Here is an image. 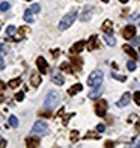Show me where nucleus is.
<instances>
[{"label": "nucleus", "mask_w": 140, "mask_h": 148, "mask_svg": "<svg viewBox=\"0 0 140 148\" xmlns=\"http://www.w3.org/2000/svg\"><path fill=\"white\" fill-rule=\"evenodd\" d=\"M136 130H137V133H140V123L136 124Z\"/></svg>", "instance_id": "42"}, {"label": "nucleus", "mask_w": 140, "mask_h": 148, "mask_svg": "<svg viewBox=\"0 0 140 148\" xmlns=\"http://www.w3.org/2000/svg\"><path fill=\"white\" fill-rule=\"evenodd\" d=\"M60 103V95H59V92H54V91H50L48 94H47V97L44 100V106L45 109H54V107Z\"/></svg>", "instance_id": "1"}, {"label": "nucleus", "mask_w": 140, "mask_h": 148, "mask_svg": "<svg viewBox=\"0 0 140 148\" xmlns=\"http://www.w3.org/2000/svg\"><path fill=\"white\" fill-rule=\"evenodd\" d=\"M71 60H72V64H74L75 70H80V68H82L83 62H82V59H80V58H75V56H72V58H71Z\"/></svg>", "instance_id": "23"}, {"label": "nucleus", "mask_w": 140, "mask_h": 148, "mask_svg": "<svg viewBox=\"0 0 140 148\" xmlns=\"http://www.w3.org/2000/svg\"><path fill=\"white\" fill-rule=\"evenodd\" d=\"M15 100L17 101H23L24 100V92H17L15 94Z\"/></svg>", "instance_id": "35"}, {"label": "nucleus", "mask_w": 140, "mask_h": 148, "mask_svg": "<svg viewBox=\"0 0 140 148\" xmlns=\"http://www.w3.org/2000/svg\"><path fill=\"white\" fill-rule=\"evenodd\" d=\"M99 95H101V88H92L90 92H89V98H98Z\"/></svg>", "instance_id": "19"}, {"label": "nucleus", "mask_w": 140, "mask_h": 148, "mask_svg": "<svg viewBox=\"0 0 140 148\" xmlns=\"http://www.w3.org/2000/svg\"><path fill=\"white\" fill-rule=\"evenodd\" d=\"M8 45H6L3 41H0V53H2V55H3V53H8Z\"/></svg>", "instance_id": "28"}, {"label": "nucleus", "mask_w": 140, "mask_h": 148, "mask_svg": "<svg viewBox=\"0 0 140 148\" xmlns=\"http://www.w3.org/2000/svg\"><path fill=\"white\" fill-rule=\"evenodd\" d=\"M130 100H131V95H130L128 92H125L124 95H122V98L116 103V106H118V107H125V106L130 104Z\"/></svg>", "instance_id": "10"}, {"label": "nucleus", "mask_w": 140, "mask_h": 148, "mask_svg": "<svg viewBox=\"0 0 140 148\" xmlns=\"http://www.w3.org/2000/svg\"><path fill=\"white\" fill-rule=\"evenodd\" d=\"M103 2H104V3H107V2H109V0H103Z\"/></svg>", "instance_id": "47"}, {"label": "nucleus", "mask_w": 140, "mask_h": 148, "mask_svg": "<svg viewBox=\"0 0 140 148\" xmlns=\"http://www.w3.org/2000/svg\"><path fill=\"white\" fill-rule=\"evenodd\" d=\"M30 83H32V86H39L41 85V76L39 74H36V73H33L32 76H30Z\"/></svg>", "instance_id": "13"}, {"label": "nucleus", "mask_w": 140, "mask_h": 148, "mask_svg": "<svg viewBox=\"0 0 140 148\" xmlns=\"http://www.w3.org/2000/svg\"><path fill=\"white\" fill-rule=\"evenodd\" d=\"M27 32H29V27H27V26H21V27L18 29V33H20V35H21V36H24V35H26V33H27Z\"/></svg>", "instance_id": "29"}, {"label": "nucleus", "mask_w": 140, "mask_h": 148, "mask_svg": "<svg viewBox=\"0 0 140 148\" xmlns=\"http://www.w3.org/2000/svg\"><path fill=\"white\" fill-rule=\"evenodd\" d=\"M126 68H128V71H134L136 70V62L134 60H128V62H126Z\"/></svg>", "instance_id": "27"}, {"label": "nucleus", "mask_w": 140, "mask_h": 148, "mask_svg": "<svg viewBox=\"0 0 140 148\" xmlns=\"http://www.w3.org/2000/svg\"><path fill=\"white\" fill-rule=\"evenodd\" d=\"M26 145L27 147H33V148H38L39 145V139H36V138H27L26 139Z\"/></svg>", "instance_id": "15"}, {"label": "nucleus", "mask_w": 140, "mask_h": 148, "mask_svg": "<svg viewBox=\"0 0 140 148\" xmlns=\"http://www.w3.org/2000/svg\"><path fill=\"white\" fill-rule=\"evenodd\" d=\"M139 49H140V45H139Z\"/></svg>", "instance_id": "49"}, {"label": "nucleus", "mask_w": 140, "mask_h": 148, "mask_svg": "<svg viewBox=\"0 0 140 148\" xmlns=\"http://www.w3.org/2000/svg\"><path fill=\"white\" fill-rule=\"evenodd\" d=\"M6 33H8V36H14L15 27H14V26H8V29H6Z\"/></svg>", "instance_id": "31"}, {"label": "nucleus", "mask_w": 140, "mask_h": 148, "mask_svg": "<svg viewBox=\"0 0 140 148\" xmlns=\"http://www.w3.org/2000/svg\"><path fill=\"white\" fill-rule=\"evenodd\" d=\"M104 41L107 42L109 45H116V38L111 35V33H107V32H104Z\"/></svg>", "instance_id": "14"}, {"label": "nucleus", "mask_w": 140, "mask_h": 148, "mask_svg": "<svg viewBox=\"0 0 140 148\" xmlns=\"http://www.w3.org/2000/svg\"><path fill=\"white\" fill-rule=\"evenodd\" d=\"M60 70L63 71V73H68V74H72L74 71H72V66L68 64V62H63L62 65H60Z\"/></svg>", "instance_id": "21"}, {"label": "nucleus", "mask_w": 140, "mask_h": 148, "mask_svg": "<svg viewBox=\"0 0 140 148\" xmlns=\"http://www.w3.org/2000/svg\"><path fill=\"white\" fill-rule=\"evenodd\" d=\"M9 125L14 127V129H17V127H18V119H17V116H14V115L9 116Z\"/></svg>", "instance_id": "24"}, {"label": "nucleus", "mask_w": 140, "mask_h": 148, "mask_svg": "<svg viewBox=\"0 0 140 148\" xmlns=\"http://www.w3.org/2000/svg\"><path fill=\"white\" fill-rule=\"evenodd\" d=\"M6 145H8V142H6L5 139H2V140H0V148H3V147H6Z\"/></svg>", "instance_id": "39"}, {"label": "nucleus", "mask_w": 140, "mask_h": 148, "mask_svg": "<svg viewBox=\"0 0 140 148\" xmlns=\"http://www.w3.org/2000/svg\"><path fill=\"white\" fill-rule=\"evenodd\" d=\"M84 45H86L84 41H78V42H75V44L69 49V53H71V55H77V53H80V51L84 49Z\"/></svg>", "instance_id": "9"}, {"label": "nucleus", "mask_w": 140, "mask_h": 148, "mask_svg": "<svg viewBox=\"0 0 140 148\" xmlns=\"http://www.w3.org/2000/svg\"><path fill=\"white\" fill-rule=\"evenodd\" d=\"M122 35H124L125 39H133L134 35H136V27H134V26H126V27L124 29Z\"/></svg>", "instance_id": "8"}, {"label": "nucleus", "mask_w": 140, "mask_h": 148, "mask_svg": "<svg viewBox=\"0 0 140 148\" xmlns=\"http://www.w3.org/2000/svg\"><path fill=\"white\" fill-rule=\"evenodd\" d=\"M5 68V60L2 58V53H0V70H3Z\"/></svg>", "instance_id": "37"}, {"label": "nucleus", "mask_w": 140, "mask_h": 148, "mask_svg": "<svg viewBox=\"0 0 140 148\" xmlns=\"http://www.w3.org/2000/svg\"><path fill=\"white\" fill-rule=\"evenodd\" d=\"M121 3H128V0H119Z\"/></svg>", "instance_id": "46"}, {"label": "nucleus", "mask_w": 140, "mask_h": 148, "mask_svg": "<svg viewBox=\"0 0 140 148\" xmlns=\"http://www.w3.org/2000/svg\"><path fill=\"white\" fill-rule=\"evenodd\" d=\"M99 47V44H98V36L97 35H92L90 38H89V42H88V50H95V49H98Z\"/></svg>", "instance_id": "11"}, {"label": "nucleus", "mask_w": 140, "mask_h": 148, "mask_svg": "<svg viewBox=\"0 0 140 148\" xmlns=\"http://www.w3.org/2000/svg\"><path fill=\"white\" fill-rule=\"evenodd\" d=\"M32 132L35 134H41V136H44V134L48 133V125H47V123H44V121H36V123L33 124Z\"/></svg>", "instance_id": "4"}, {"label": "nucleus", "mask_w": 140, "mask_h": 148, "mask_svg": "<svg viewBox=\"0 0 140 148\" xmlns=\"http://www.w3.org/2000/svg\"><path fill=\"white\" fill-rule=\"evenodd\" d=\"M89 138L98 139V138H99V134H97V133H86V134H84V139H89Z\"/></svg>", "instance_id": "33"}, {"label": "nucleus", "mask_w": 140, "mask_h": 148, "mask_svg": "<svg viewBox=\"0 0 140 148\" xmlns=\"http://www.w3.org/2000/svg\"><path fill=\"white\" fill-rule=\"evenodd\" d=\"M0 140H2V138H0Z\"/></svg>", "instance_id": "48"}, {"label": "nucleus", "mask_w": 140, "mask_h": 148, "mask_svg": "<svg viewBox=\"0 0 140 148\" xmlns=\"http://www.w3.org/2000/svg\"><path fill=\"white\" fill-rule=\"evenodd\" d=\"M82 89H83V86L80 85V83H75L74 86H71V88L68 89V94H69V95H75V94H77V92H80Z\"/></svg>", "instance_id": "16"}, {"label": "nucleus", "mask_w": 140, "mask_h": 148, "mask_svg": "<svg viewBox=\"0 0 140 148\" xmlns=\"http://www.w3.org/2000/svg\"><path fill=\"white\" fill-rule=\"evenodd\" d=\"M77 139H78V132L72 130L71 132V142H77Z\"/></svg>", "instance_id": "30"}, {"label": "nucleus", "mask_w": 140, "mask_h": 148, "mask_svg": "<svg viewBox=\"0 0 140 148\" xmlns=\"http://www.w3.org/2000/svg\"><path fill=\"white\" fill-rule=\"evenodd\" d=\"M103 30L107 32V33H111V30H113V23H111V20H105V21L103 23Z\"/></svg>", "instance_id": "17"}, {"label": "nucleus", "mask_w": 140, "mask_h": 148, "mask_svg": "<svg viewBox=\"0 0 140 148\" xmlns=\"http://www.w3.org/2000/svg\"><path fill=\"white\" fill-rule=\"evenodd\" d=\"M53 82H54L56 85H59V86L63 85V82H65V80H63V76H62L60 73L54 71V73H53Z\"/></svg>", "instance_id": "12"}, {"label": "nucleus", "mask_w": 140, "mask_h": 148, "mask_svg": "<svg viewBox=\"0 0 140 148\" xmlns=\"http://www.w3.org/2000/svg\"><path fill=\"white\" fill-rule=\"evenodd\" d=\"M134 103H136L137 106H140V91L134 92Z\"/></svg>", "instance_id": "34"}, {"label": "nucleus", "mask_w": 140, "mask_h": 148, "mask_svg": "<svg viewBox=\"0 0 140 148\" xmlns=\"http://www.w3.org/2000/svg\"><path fill=\"white\" fill-rule=\"evenodd\" d=\"M2 89H5V83L0 82V91H2Z\"/></svg>", "instance_id": "45"}, {"label": "nucleus", "mask_w": 140, "mask_h": 148, "mask_svg": "<svg viewBox=\"0 0 140 148\" xmlns=\"http://www.w3.org/2000/svg\"><path fill=\"white\" fill-rule=\"evenodd\" d=\"M113 145H115V144H113L111 140H109V142H105V147H109V148H110V147H113Z\"/></svg>", "instance_id": "41"}, {"label": "nucleus", "mask_w": 140, "mask_h": 148, "mask_svg": "<svg viewBox=\"0 0 140 148\" xmlns=\"http://www.w3.org/2000/svg\"><path fill=\"white\" fill-rule=\"evenodd\" d=\"M36 65H38V70H39L41 74L48 73V64H47V60L44 58H38L36 59Z\"/></svg>", "instance_id": "6"}, {"label": "nucleus", "mask_w": 140, "mask_h": 148, "mask_svg": "<svg viewBox=\"0 0 140 148\" xmlns=\"http://www.w3.org/2000/svg\"><path fill=\"white\" fill-rule=\"evenodd\" d=\"M20 85H21V77H17V79H12L11 82H9V88L15 89L17 86H20Z\"/></svg>", "instance_id": "22"}, {"label": "nucleus", "mask_w": 140, "mask_h": 148, "mask_svg": "<svg viewBox=\"0 0 140 148\" xmlns=\"http://www.w3.org/2000/svg\"><path fill=\"white\" fill-rule=\"evenodd\" d=\"M9 8H11V3L9 2H2V3H0V11H2V12H6Z\"/></svg>", "instance_id": "25"}, {"label": "nucleus", "mask_w": 140, "mask_h": 148, "mask_svg": "<svg viewBox=\"0 0 140 148\" xmlns=\"http://www.w3.org/2000/svg\"><path fill=\"white\" fill-rule=\"evenodd\" d=\"M30 9L33 11V14H38V12H41V6H39V5H32Z\"/></svg>", "instance_id": "32"}, {"label": "nucleus", "mask_w": 140, "mask_h": 148, "mask_svg": "<svg viewBox=\"0 0 140 148\" xmlns=\"http://www.w3.org/2000/svg\"><path fill=\"white\" fill-rule=\"evenodd\" d=\"M133 20H136V23L140 26V15H134V17H133Z\"/></svg>", "instance_id": "40"}, {"label": "nucleus", "mask_w": 140, "mask_h": 148, "mask_svg": "<svg viewBox=\"0 0 140 148\" xmlns=\"http://www.w3.org/2000/svg\"><path fill=\"white\" fill-rule=\"evenodd\" d=\"M75 17H77V11H75V9L69 11L68 14L62 18V21L59 23V29H60V30H66L68 27H71L72 23L75 21Z\"/></svg>", "instance_id": "3"}, {"label": "nucleus", "mask_w": 140, "mask_h": 148, "mask_svg": "<svg viewBox=\"0 0 140 148\" xmlns=\"http://www.w3.org/2000/svg\"><path fill=\"white\" fill-rule=\"evenodd\" d=\"M2 101H5V95H3V94H0V103H2Z\"/></svg>", "instance_id": "44"}, {"label": "nucleus", "mask_w": 140, "mask_h": 148, "mask_svg": "<svg viewBox=\"0 0 140 148\" xmlns=\"http://www.w3.org/2000/svg\"><path fill=\"white\" fill-rule=\"evenodd\" d=\"M53 56H54V58L59 56V50H54V51H53Z\"/></svg>", "instance_id": "43"}, {"label": "nucleus", "mask_w": 140, "mask_h": 148, "mask_svg": "<svg viewBox=\"0 0 140 148\" xmlns=\"http://www.w3.org/2000/svg\"><path fill=\"white\" fill-rule=\"evenodd\" d=\"M24 21H27V23H32L33 21V11L30 8L26 9V12H24Z\"/></svg>", "instance_id": "20"}, {"label": "nucleus", "mask_w": 140, "mask_h": 148, "mask_svg": "<svg viewBox=\"0 0 140 148\" xmlns=\"http://www.w3.org/2000/svg\"><path fill=\"white\" fill-rule=\"evenodd\" d=\"M111 77L116 79V80H119V82H125V80H126L125 76H122V74H116V73H111Z\"/></svg>", "instance_id": "26"}, {"label": "nucleus", "mask_w": 140, "mask_h": 148, "mask_svg": "<svg viewBox=\"0 0 140 148\" xmlns=\"http://www.w3.org/2000/svg\"><path fill=\"white\" fill-rule=\"evenodd\" d=\"M103 80H104L103 71L95 70V71H92V73H90L89 80H88V85L90 86V88H101V85H103Z\"/></svg>", "instance_id": "2"}, {"label": "nucleus", "mask_w": 140, "mask_h": 148, "mask_svg": "<svg viewBox=\"0 0 140 148\" xmlns=\"http://www.w3.org/2000/svg\"><path fill=\"white\" fill-rule=\"evenodd\" d=\"M140 44V36H134L133 38V45H139Z\"/></svg>", "instance_id": "36"}, {"label": "nucleus", "mask_w": 140, "mask_h": 148, "mask_svg": "<svg viewBox=\"0 0 140 148\" xmlns=\"http://www.w3.org/2000/svg\"><path fill=\"white\" fill-rule=\"evenodd\" d=\"M105 112H107V101L105 100H99L95 104V113L98 116H104Z\"/></svg>", "instance_id": "5"}, {"label": "nucleus", "mask_w": 140, "mask_h": 148, "mask_svg": "<svg viewBox=\"0 0 140 148\" xmlns=\"http://www.w3.org/2000/svg\"><path fill=\"white\" fill-rule=\"evenodd\" d=\"M124 50H125V53H128L133 59H139V58H137V53L134 51V49H133L131 45H124Z\"/></svg>", "instance_id": "18"}, {"label": "nucleus", "mask_w": 140, "mask_h": 148, "mask_svg": "<svg viewBox=\"0 0 140 148\" xmlns=\"http://www.w3.org/2000/svg\"><path fill=\"white\" fill-rule=\"evenodd\" d=\"M92 18V6H84L83 12L80 14V21H88V20Z\"/></svg>", "instance_id": "7"}, {"label": "nucleus", "mask_w": 140, "mask_h": 148, "mask_svg": "<svg viewBox=\"0 0 140 148\" xmlns=\"http://www.w3.org/2000/svg\"><path fill=\"white\" fill-rule=\"evenodd\" d=\"M97 130H98L99 133H101V132H104V130H105V127H104L103 124H99V125H97Z\"/></svg>", "instance_id": "38"}]
</instances>
